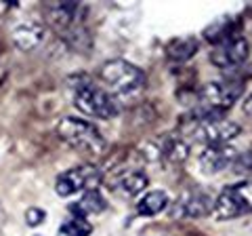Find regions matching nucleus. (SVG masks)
<instances>
[{
  "label": "nucleus",
  "instance_id": "obj_1",
  "mask_svg": "<svg viewBox=\"0 0 252 236\" xmlns=\"http://www.w3.org/2000/svg\"><path fill=\"white\" fill-rule=\"evenodd\" d=\"M57 137L69 148L89 156H99L105 150V139L99 133V129L89 120H82V118H63L57 124Z\"/></svg>",
  "mask_w": 252,
  "mask_h": 236
},
{
  "label": "nucleus",
  "instance_id": "obj_2",
  "mask_svg": "<svg viewBox=\"0 0 252 236\" xmlns=\"http://www.w3.org/2000/svg\"><path fill=\"white\" fill-rule=\"evenodd\" d=\"M101 78L112 95H135L143 89L145 74L126 59H112L101 68Z\"/></svg>",
  "mask_w": 252,
  "mask_h": 236
},
{
  "label": "nucleus",
  "instance_id": "obj_3",
  "mask_svg": "<svg viewBox=\"0 0 252 236\" xmlns=\"http://www.w3.org/2000/svg\"><path fill=\"white\" fill-rule=\"evenodd\" d=\"M74 106L80 110L82 114L101 118V120H109L118 114V101L109 91L101 89V86L93 82H82L76 86L74 91Z\"/></svg>",
  "mask_w": 252,
  "mask_h": 236
},
{
  "label": "nucleus",
  "instance_id": "obj_4",
  "mask_svg": "<svg viewBox=\"0 0 252 236\" xmlns=\"http://www.w3.org/2000/svg\"><path fill=\"white\" fill-rule=\"evenodd\" d=\"M242 127L233 120H227L223 114H198L195 112L193 135L206 146H227L240 135Z\"/></svg>",
  "mask_w": 252,
  "mask_h": 236
},
{
  "label": "nucleus",
  "instance_id": "obj_5",
  "mask_svg": "<svg viewBox=\"0 0 252 236\" xmlns=\"http://www.w3.org/2000/svg\"><path fill=\"white\" fill-rule=\"evenodd\" d=\"M242 95V84L231 80L208 82L198 91V114H223Z\"/></svg>",
  "mask_w": 252,
  "mask_h": 236
},
{
  "label": "nucleus",
  "instance_id": "obj_6",
  "mask_svg": "<svg viewBox=\"0 0 252 236\" xmlns=\"http://www.w3.org/2000/svg\"><path fill=\"white\" fill-rule=\"evenodd\" d=\"M212 211H215V217L220 219V222L252 213V182L244 179L240 184L225 188L215 200V209Z\"/></svg>",
  "mask_w": 252,
  "mask_h": 236
},
{
  "label": "nucleus",
  "instance_id": "obj_7",
  "mask_svg": "<svg viewBox=\"0 0 252 236\" xmlns=\"http://www.w3.org/2000/svg\"><path fill=\"white\" fill-rule=\"evenodd\" d=\"M101 184V171L93 164H84L78 169H69L55 179V192L63 198L72 196L76 192H86V190H97Z\"/></svg>",
  "mask_w": 252,
  "mask_h": 236
},
{
  "label": "nucleus",
  "instance_id": "obj_8",
  "mask_svg": "<svg viewBox=\"0 0 252 236\" xmlns=\"http://www.w3.org/2000/svg\"><path fill=\"white\" fill-rule=\"evenodd\" d=\"M248 57V42L246 38L233 32L231 36L223 38L220 42L215 44V49L210 53V61L220 70H233L242 66Z\"/></svg>",
  "mask_w": 252,
  "mask_h": 236
},
{
  "label": "nucleus",
  "instance_id": "obj_9",
  "mask_svg": "<svg viewBox=\"0 0 252 236\" xmlns=\"http://www.w3.org/2000/svg\"><path fill=\"white\" fill-rule=\"evenodd\" d=\"M215 209L212 196L200 188H191L181 194L177 207L172 209V217H202Z\"/></svg>",
  "mask_w": 252,
  "mask_h": 236
},
{
  "label": "nucleus",
  "instance_id": "obj_10",
  "mask_svg": "<svg viewBox=\"0 0 252 236\" xmlns=\"http://www.w3.org/2000/svg\"><path fill=\"white\" fill-rule=\"evenodd\" d=\"M235 150L227 144V146H206V150L200 154V169L206 175H217L223 173L227 167H231L235 160Z\"/></svg>",
  "mask_w": 252,
  "mask_h": 236
},
{
  "label": "nucleus",
  "instance_id": "obj_11",
  "mask_svg": "<svg viewBox=\"0 0 252 236\" xmlns=\"http://www.w3.org/2000/svg\"><path fill=\"white\" fill-rule=\"evenodd\" d=\"M78 9H80L78 2H57L49 6L46 17H49V23L57 32H67V30L76 28Z\"/></svg>",
  "mask_w": 252,
  "mask_h": 236
},
{
  "label": "nucleus",
  "instance_id": "obj_12",
  "mask_svg": "<svg viewBox=\"0 0 252 236\" xmlns=\"http://www.w3.org/2000/svg\"><path fill=\"white\" fill-rule=\"evenodd\" d=\"M156 146H158V160H164L168 164H181L189 156V146L179 137L164 135L156 141Z\"/></svg>",
  "mask_w": 252,
  "mask_h": 236
},
{
  "label": "nucleus",
  "instance_id": "obj_13",
  "mask_svg": "<svg viewBox=\"0 0 252 236\" xmlns=\"http://www.w3.org/2000/svg\"><path fill=\"white\" fill-rule=\"evenodd\" d=\"M42 38H44V30H42L40 23H36V21L21 23V26L15 28V32H13V42L17 44V49H21V51L38 49L42 42Z\"/></svg>",
  "mask_w": 252,
  "mask_h": 236
},
{
  "label": "nucleus",
  "instance_id": "obj_14",
  "mask_svg": "<svg viewBox=\"0 0 252 236\" xmlns=\"http://www.w3.org/2000/svg\"><path fill=\"white\" fill-rule=\"evenodd\" d=\"M147 175L143 171H126L124 175L118 177L116 182V192L122 196V198H135L143 192V188H147Z\"/></svg>",
  "mask_w": 252,
  "mask_h": 236
},
{
  "label": "nucleus",
  "instance_id": "obj_15",
  "mask_svg": "<svg viewBox=\"0 0 252 236\" xmlns=\"http://www.w3.org/2000/svg\"><path fill=\"white\" fill-rule=\"evenodd\" d=\"M105 207H107V202L99 190H86L84 196L76 204H69V211L74 213V217H89V215H97L101 211H105Z\"/></svg>",
  "mask_w": 252,
  "mask_h": 236
},
{
  "label": "nucleus",
  "instance_id": "obj_16",
  "mask_svg": "<svg viewBox=\"0 0 252 236\" xmlns=\"http://www.w3.org/2000/svg\"><path fill=\"white\" fill-rule=\"evenodd\" d=\"M198 51V40L195 38H177L166 46V57L172 64H185Z\"/></svg>",
  "mask_w": 252,
  "mask_h": 236
},
{
  "label": "nucleus",
  "instance_id": "obj_17",
  "mask_svg": "<svg viewBox=\"0 0 252 236\" xmlns=\"http://www.w3.org/2000/svg\"><path fill=\"white\" fill-rule=\"evenodd\" d=\"M166 207H168V194L164 190H154V192H147L143 198L139 200L137 213L145 215V217H152V215H158L160 211H164Z\"/></svg>",
  "mask_w": 252,
  "mask_h": 236
},
{
  "label": "nucleus",
  "instance_id": "obj_18",
  "mask_svg": "<svg viewBox=\"0 0 252 236\" xmlns=\"http://www.w3.org/2000/svg\"><path fill=\"white\" fill-rule=\"evenodd\" d=\"M93 232V226L89 224L86 217H74L69 222L63 224L59 230H57V236H89Z\"/></svg>",
  "mask_w": 252,
  "mask_h": 236
},
{
  "label": "nucleus",
  "instance_id": "obj_19",
  "mask_svg": "<svg viewBox=\"0 0 252 236\" xmlns=\"http://www.w3.org/2000/svg\"><path fill=\"white\" fill-rule=\"evenodd\" d=\"M231 26H233L231 19H227V17L217 19L210 28H206V32H204V36H206V40H210L212 44H217V42L223 40V38L231 36V34L235 32V30H233Z\"/></svg>",
  "mask_w": 252,
  "mask_h": 236
},
{
  "label": "nucleus",
  "instance_id": "obj_20",
  "mask_svg": "<svg viewBox=\"0 0 252 236\" xmlns=\"http://www.w3.org/2000/svg\"><path fill=\"white\" fill-rule=\"evenodd\" d=\"M231 167H233V171L238 173V175H252V150L235 156Z\"/></svg>",
  "mask_w": 252,
  "mask_h": 236
},
{
  "label": "nucleus",
  "instance_id": "obj_21",
  "mask_svg": "<svg viewBox=\"0 0 252 236\" xmlns=\"http://www.w3.org/2000/svg\"><path fill=\"white\" fill-rule=\"evenodd\" d=\"M44 219H46V211L40 209V207H30L26 211V224L30 228H36V226L44 224Z\"/></svg>",
  "mask_w": 252,
  "mask_h": 236
},
{
  "label": "nucleus",
  "instance_id": "obj_22",
  "mask_svg": "<svg viewBox=\"0 0 252 236\" xmlns=\"http://www.w3.org/2000/svg\"><path fill=\"white\" fill-rule=\"evenodd\" d=\"M242 110H244V114H248V116H252V93L250 95L244 99V104H242Z\"/></svg>",
  "mask_w": 252,
  "mask_h": 236
},
{
  "label": "nucleus",
  "instance_id": "obj_23",
  "mask_svg": "<svg viewBox=\"0 0 252 236\" xmlns=\"http://www.w3.org/2000/svg\"><path fill=\"white\" fill-rule=\"evenodd\" d=\"M34 236H40V234H34Z\"/></svg>",
  "mask_w": 252,
  "mask_h": 236
}]
</instances>
